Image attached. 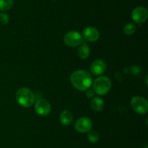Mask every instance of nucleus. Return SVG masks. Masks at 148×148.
<instances>
[{
  "mask_svg": "<svg viewBox=\"0 0 148 148\" xmlns=\"http://www.w3.org/2000/svg\"><path fill=\"white\" fill-rule=\"evenodd\" d=\"M94 92L98 95H104L110 91L111 88V81L109 78L104 75L98 77L94 81L92 85Z\"/></svg>",
  "mask_w": 148,
  "mask_h": 148,
  "instance_id": "obj_3",
  "label": "nucleus"
},
{
  "mask_svg": "<svg viewBox=\"0 0 148 148\" xmlns=\"http://www.w3.org/2000/svg\"><path fill=\"white\" fill-rule=\"evenodd\" d=\"M90 107L94 111H101L104 107L103 100L99 97H94V98H92V101L90 102Z\"/></svg>",
  "mask_w": 148,
  "mask_h": 148,
  "instance_id": "obj_12",
  "label": "nucleus"
},
{
  "mask_svg": "<svg viewBox=\"0 0 148 148\" xmlns=\"http://www.w3.org/2000/svg\"><path fill=\"white\" fill-rule=\"evenodd\" d=\"M13 0H0V11H7L12 7Z\"/></svg>",
  "mask_w": 148,
  "mask_h": 148,
  "instance_id": "obj_14",
  "label": "nucleus"
},
{
  "mask_svg": "<svg viewBox=\"0 0 148 148\" xmlns=\"http://www.w3.org/2000/svg\"><path fill=\"white\" fill-rule=\"evenodd\" d=\"M94 95H95V92H94L93 90L88 89V91L86 92V96L88 98H92L94 97Z\"/></svg>",
  "mask_w": 148,
  "mask_h": 148,
  "instance_id": "obj_18",
  "label": "nucleus"
},
{
  "mask_svg": "<svg viewBox=\"0 0 148 148\" xmlns=\"http://www.w3.org/2000/svg\"><path fill=\"white\" fill-rule=\"evenodd\" d=\"M64 41L67 46L76 47L83 43V37L78 31L71 30L64 35Z\"/></svg>",
  "mask_w": 148,
  "mask_h": 148,
  "instance_id": "obj_5",
  "label": "nucleus"
},
{
  "mask_svg": "<svg viewBox=\"0 0 148 148\" xmlns=\"http://www.w3.org/2000/svg\"><path fill=\"white\" fill-rule=\"evenodd\" d=\"M15 98L17 103L24 107H30L35 102L34 94L31 90L26 87H22L17 90Z\"/></svg>",
  "mask_w": 148,
  "mask_h": 148,
  "instance_id": "obj_2",
  "label": "nucleus"
},
{
  "mask_svg": "<svg viewBox=\"0 0 148 148\" xmlns=\"http://www.w3.org/2000/svg\"><path fill=\"white\" fill-rule=\"evenodd\" d=\"M148 11L145 7H137L132 12V18L137 24H143L147 20Z\"/></svg>",
  "mask_w": 148,
  "mask_h": 148,
  "instance_id": "obj_8",
  "label": "nucleus"
},
{
  "mask_svg": "<svg viewBox=\"0 0 148 148\" xmlns=\"http://www.w3.org/2000/svg\"><path fill=\"white\" fill-rule=\"evenodd\" d=\"M72 85L79 91H86L89 89L92 84V75L88 71L85 70H77L72 73L70 76Z\"/></svg>",
  "mask_w": 148,
  "mask_h": 148,
  "instance_id": "obj_1",
  "label": "nucleus"
},
{
  "mask_svg": "<svg viewBox=\"0 0 148 148\" xmlns=\"http://www.w3.org/2000/svg\"><path fill=\"white\" fill-rule=\"evenodd\" d=\"M90 49L86 43H82L78 49V57L82 59H85L89 57Z\"/></svg>",
  "mask_w": 148,
  "mask_h": 148,
  "instance_id": "obj_13",
  "label": "nucleus"
},
{
  "mask_svg": "<svg viewBox=\"0 0 148 148\" xmlns=\"http://www.w3.org/2000/svg\"><path fill=\"white\" fill-rule=\"evenodd\" d=\"M106 62L103 59H95L90 65V72L95 75H101L106 71Z\"/></svg>",
  "mask_w": 148,
  "mask_h": 148,
  "instance_id": "obj_9",
  "label": "nucleus"
},
{
  "mask_svg": "<svg viewBox=\"0 0 148 148\" xmlns=\"http://www.w3.org/2000/svg\"><path fill=\"white\" fill-rule=\"evenodd\" d=\"M59 120L64 126H69L73 120V114L68 110H63L59 115Z\"/></svg>",
  "mask_w": 148,
  "mask_h": 148,
  "instance_id": "obj_11",
  "label": "nucleus"
},
{
  "mask_svg": "<svg viewBox=\"0 0 148 148\" xmlns=\"http://www.w3.org/2000/svg\"><path fill=\"white\" fill-rule=\"evenodd\" d=\"M131 106L138 114H145L148 111V102L146 99L140 96H134L131 100Z\"/></svg>",
  "mask_w": 148,
  "mask_h": 148,
  "instance_id": "obj_4",
  "label": "nucleus"
},
{
  "mask_svg": "<svg viewBox=\"0 0 148 148\" xmlns=\"http://www.w3.org/2000/svg\"><path fill=\"white\" fill-rule=\"evenodd\" d=\"M136 28L135 24L134 23H128L126 25L124 28V34L128 35V36H131L133 35L136 31Z\"/></svg>",
  "mask_w": 148,
  "mask_h": 148,
  "instance_id": "obj_15",
  "label": "nucleus"
},
{
  "mask_svg": "<svg viewBox=\"0 0 148 148\" xmlns=\"http://www.w3.org/2000/svg\"><path fill=\"white\" fill-rule=\"evenodd\" d=\"M83 36L88 41H96L100 37V33L98 29L92 26H88L83 30Z\"/></svg>",
  "mask_w": 148,
  "mask_h": 148,
  "instance_id": "obj_10",
  "label": "nucleus"
},
{
  "mask_svg": "<svg viewBox=\"0 0 148 148\" xmlns=\"http://www.w3.org/2000/svg\"><path fill=\"white\" fill-rule=\"evenodd\" d=\"M88 139L90 142L96 143L99 140V134L95 131H90L88 132Z\"/></svg>",
  "mask_w": 148,
  "mask_h": 148,
  "instance_id": "obj_16",
  "label": "nucleus"
},
{
  "mask_svg": "<svg viewBox=\"0 0 148 148\" xmlns=\"http://www.w3.org/2000/svg\"><path fill=\"white\" fill-rule=\"evenodd\" d=\"M35 110L40 116H46L50 114L51 111V106L45 99H38L35 102Z\"/></svg>",
  "mask_w": 148,
  "mask_h": 148,
  "instance_id": "obj_6",
  "label": "nucleus"
},
{
  "mask_svg": "<svg viewBox=\"0 0 148 148\" xmlns=\"http://www.w3.org/2000/svg\"><path fill=\"white\" fill-rule=\"evenodd\" d=\"M9 20H10V18H9L8 15L4 12L0 13V24L3 26L7 25L9 23Z\"/></svg>",
  "mask_w": 148,
  "mask_h": 148,
  "instance_id": "obj_17",
  "label": "nucleus"
},
{
  "mask_svg": "<svg viewBox=\"0 0 148 148\" xmlns=\"http://www.w3.org/2000/svg\"><path fill=\"white\" fill-rule=\"evenodd\" d=\"M75 130L81 133H88L92 128V122L89 118L81 117L77 119L75 124Z\"/></svg>",
  "mask_w": 148,
  "mask_h": 148,
  "instance_id": "obj_7",
  "label": "nucleus"
}]
</instances>
